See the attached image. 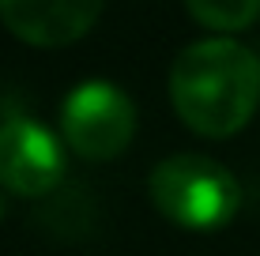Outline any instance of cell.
I'll use <instances>...</instances> for the list:
<instances>
[{"label": "cell", "instance_id": "cell-1", "mask_svg": "<svg viewBox=\"0 0 260 256\" xmlns=\"http://www.w3.org/2000/svg\"><path fill=\"white\" fill-rule=\"evenodd\" d=\"M170 102L196 136H238L260 105L256 53L226 34L192 42L170 68Z\"/></svg>", "mask_w": 260, "mask_h": 256}, {"label": "cell", "instance_id": "cell-2", "mask_svg": "<svg viewBox=\"0 0 260 256\" xmlns=\"http://www.w3.org/2000/svg\"><path fill=\"white\" fill-rule=\"evenodd\" d=\"M151 204L185 230H219L241 207V185L208 155H170L151 170Z\"/></svg>", "mask_w": 260, "mask_h": 256}, {"label": "cell", "instance_id": "cell-3", "mask_svg": "<svg viewBox=\"0 0 260 256\" xmlns=\"http://www.w3.org/2000/svg\"><path fill=\"white\" fill-rule=\"evenodd\" d=\"M64 143L87 162H110L128 151L136 136V102L110 79H87L72 87L60 105Z\"/></svg>", "mask_w": 260, "mask_h": 256}, {"label": "cell", "instance_id": "cell-4", "mask_svg": "<svg viewBox=\"0 0 260 256\" xmlns=\"http://www.w3.org/2000/svg\"><path fill=\"white\" fill-rule=\"evenodd\" d=\"M64 143L30 117L0 125V185L15 196H46L64 181Z\"/></svg>", "mask_w": 260, "mask_h": 256}, {"label": "cell", "instance_id": "cell-5", "mask_svg": "<svg viewBox=\"0 0 260 256\" xmlns=\"http://www.w3.org/2000/svg\"><path fill=\"white\" fill-rule=\"evenodd\" d=\"M102 4L106 0H0V23L34 49H60L98 23Z\"/></svg>", "mask_w": 260, "mask_h": 256}, {"label": "cell", "instance_id": "cell-6", "mask_svg": "<svg viewBox=\"0 0 260 256\" xmlns=\"http://www.w3.org/2000/svg\"><path fill=\"white\" fill-rule=\"evenodd\" d=\"M185 8H189V15L196 23L215 34L245 30L260 15V0H185Z\"/></svg>", "mask_w": 260, "mask_h": 256}]
</instances>
